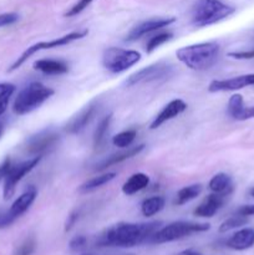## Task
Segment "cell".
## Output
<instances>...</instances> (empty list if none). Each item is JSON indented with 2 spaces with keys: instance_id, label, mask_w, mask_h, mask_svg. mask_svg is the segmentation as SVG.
Instances as JSON below:
<instances>
[{
  "instance_id": "obj_23",
  "label": "cell",
  "mask_w": 254,
  "mask_h": 255,
  "mask_svg": "<svg viewBox=\"0 0 254 255\" xmlns=\"http://www.w3.org/2000/svg\"><path fill=\"white\" fill-rule=\"evenodd\" d=\"M166 201L163 197L154 196L151 198H147L142 202L141 212L144 217H153L154 214L159 213L163 209Z\"/></svg>"
},
{
  "instance_id": "obj_10",
  "label": "cell",
  "mask_w": 254,
  "mask_h": 255,
  "mask_svg": "<svg viewBox=\"0 0 254 255\" xmlns=\"http://www.w3.org/2000/svg\"><path fill=\"white\" fill-rule=\"evenodd\" d=\"M60 141V134L54 129H42L36 134L27 138L25 151L32 156H42L56 147Z\"/></svg>"
},
{
  "instance_id": "obj_33",
  "label": "cell",
  "mask_w": 254,
  "mask_h": 255,
  "mask_svg": "<svg viewBox=\"0 0 254 255\" xmlns=\"http://www.w3.org/2000/svg\"><path fill=\"white\" fill-rule=\"evenodd\" d=\"M19 14H16V12H4V14H0V27L15 24L19 20Z\"/></svg>"
},
{
  "instance_id": "obj_12",
  "label": "cell",
  "mask_w": 254,
  "mask_h": 255,
  "mask_svg": "<svg viewBox=\"0 0 254 255\" xmlns=\"http://www.w3.org/2000/svg\"><path fill=\"white\" fill-rule=\"evenodd\" d=\"M176 21L174 17H164V19H151L147 20V21L141 22L137 26H134L131 31L128 32V35L126 36V41H136V40L141 39L142 36L147 34H151V32L157 31L159 29H163V27L168 26V25L173 24Z\"/></svg>"
},
{
  "instance_id": "obj_18",
  "label": "cell",
  "mask_w": 254,
  "mask_h": 255,
  "mask_svg": "<svg viewBox=\"0 0 254 255\" xmlns=\"http://www.w3.org/2000/svg\"><path fill=\"white\" fill-rule=\"evenodd\" d=\"M254 246V229L244 228L227 241V247L233 251H247Z\"/></svg>"
},
{
  "instance_id": "obj_19",
  "label": "cell",
  "mask_w": 254,
  "mask_h": 255,
  "mask_svg": "<svg viewBox=\"0 0 254 255\" xmlns=\"http://www.w3.org/2000/svg\"><path fill=\"white\" fill-rule=\"evenodd\" d=\"M34 69L46 75H62L69 71V65L62 60L41 59L34 62Z\"/></svg>"
},
{
  "instance_id": "obj_27",
  "label": "cell",
  "mask_w": 254,
  "mask_h": 255,
  "mask_svg": "<svg viewBox=\"0 0 254 255\" xmlns=\"http://www.w3.org/2000/svg\"><path fill=\"white\" fill-rule=\"evenodd\" d=\"M244 107H246V105H244L243 97H242V95L237 94V95H233V96L229 99L227 110H228L229 116L233 117L234 120H238Z\"/></svg>"
},
{
  "instance_id": "obj_7",
  "label": "cell",
  "mask_w": 254,
  "mask_h": 255,
  "mask_svg": "<svg viewBox=\"0 0 254 255\" xmlns=\"http://www.w3.org/2000/svg\"><path fill=\"white\" fill-rule=\"evenodd\" d=\"M89 34V30L84 29V30H77V31H72L69 32V34L64 35V36H60L56 37L54 40H50V41H40L37 44L31 45V46L27 47L21 55L16 59V61L10 66V69L7 70L9 72L14 71V70L19 69L25 61H26L29 57H31L32 55L36 54V52L42 51V50H49V49H54V47H60V46H65V45H69L70 42L72 41H76V40L82 39L85 37L86 35Z\"/></svg>"
},
{
  "instance_id": "obj_3",
  "label": "cell",
  "mask_w": 254,
  "mask_h": 255,
  "mask_svg": "<svg viewBox=\"0 0 254 255\" xmlns=\"http://www.w3.org/2000/svg\"><path fill=\"white\" fill-rule=\"evenodd\" d=\"M236 11L222 0H197L192 7V24L197 27L208 26L228 17Z\"/></svg>"
},
{
  "instance_id": "obj_16",
  "label": "cell",
  "mask_w": 254,
  "mask_h": 255,
  "mask_svg": "<svg viewBox=\"0 0 254 255\" xmlns=\"http://www.w3.org/2000/svg\"><path fill=\"white\" fill-rule=\"evenodd\" d=\"M95 114H96V105L90 104L89 106H86L84 110H81V111L67 124L66 131L71 134L80 133V132L90 124V121H91L92 117L95 116Z\"/></svg>"
},
{
  "instance_id": "obj_8",
  "label": "cell",
  "mask_w": 254,
  "mask_h": 255,
  "mask_svg": "<svg viewBox=\"0 0 254 255\" xmlns=\"http://www.w3.org/2000/svg\"><path fill=\"white\" fill-rule=\"evenodd\" d=\"M172 74H173V66L167 64V62L159 61L129 75L126 81H125V85L131 87L139 84H146V82L158 81V80L167 79Z\"/></svg>"
},
{
  "instance_id": "obj_42",
  "label": "cell",
  "mask_w": 254,
  "mask_h": 255,
  "mask_svg": "<svg viewBox=\"0 0 254 255\" xmlns=\"http://www.w3.org/2000/svg\"><path fill=\"white\" fill-rule=\"evenodd\" d=\"M2 132H4V124L0 121V138H1V136H2Z\"/></svg>"
},
{
  "instance_id": "obj_4",
  "label": "cell",
  "mask_w": 254,
  "mask_h": 255,
  "mask_svg": "<svg viewBox=\"0 0 254 255\" xmlns=\"http://www.w3.org/2000/svg\"><path fill=\"white\" fill-rule=\"evenodd\" d=\"M54 94L55 91L51 87L45 86L40 82H31L17 94L12 104V111L19 116L30 114L34 110L39 109Z\"/></svg>"
},
{
  "instance_id": "obj_6",
  "label": "cell",
  "mask_w": 254,
  "mask_h": 255,
  "mask_svg": "<svg viewBox=\"0 0 254 255\" xmlns=\"http://www.w3.org/2000/svg\"><path fill=\"white\" fill-rule=\"evenodd\" d=\"M141 60V54L136 50L107 47L102 54V65L112 74H120L136 65Z\"/></svg>"
},
{
  "instance_id": "obj_44",
  "label": "cell",
  "mask_w": 254,
  "mask_h": 255,
  "mask_svg": "<svg viewBox=\"0 0 254 255\" xmlns=\"http://www.w3.org/2000/svg\"><path fill=\"white\" fill-rule=\"evenodd\" d=\"M84 255H92V254H84Z\"/></svg>"
},
{
  "instance_id": "obj_2",
  "label": "cell",
  "mask_w": 254,
  "mask_h": 255,
  "mask_svg": "<svg viewBox=\"0 0 254 255\" xmlns=\"http://www.w3.org/2000/svg\"><path fill=\"white\" fill-rule=\"evenodd\" d=\"M176 55L177 59L191 70L203 71L211 69L218 61L221 46L214 41L201 42L181 47L177 50Z\"/></svg>"
},
{
  "instance_id": "obj_34",
  "label": "cell",
  "mask_w": 254,
  "mask_h": 255,
  "mask_svg": "<svg viewBox=\"0 0 254 255\" xmlns=\"http://www.w3.org/2000/svg\"><path fill=\"white\" fill-rule=\"evenodd\" d=\"M86 244H87L86 237L77 236V237H75L74 239H71V241H70L69 247L71 251L77 252V251H81V249H84L85 247H86Z\"/></svg>"
},
{
  "instance_id": "obj_13",
  "label": "cell",
  "mask_w": 254,
  "mask_h": 255,
  "mask_svg": "<svg viewBox=\"0 0 254 255\" xmlns=\"http://www.w3.org/2000/svg\"><path fill=\"white\" fill-rule=\"evenodd\" d=\"M187 110V104L183 101V100H172L169 104H167L166 106L162 109V111L154 117V120L152 121L149 128L156 129L158 128L159 126H162L163 124H166L169 120L174 119V117L179 116L181 114H183Z\"/></svg>"
},
{
  "instance_id": "obj_36",
  "label": "cell",
  "mask_w": 254,
  "mask_h": 255,
  "mask_svg": "<svg viewBox=\"0 0 254 255\" xmlns=\"http://www.w3.org/2000/svg\"><path fill=\"white\" fill-rule=\"evenodd\" d=\"M228 56L234 57L238 60H247V59H254V49L248 50V51H237V52H229Z\"/></svg>"
},
{
  "instance_id": "obj_14",
  "label": "cell",
  "mask_w": 254,
  "mask_h": 255,
  "mask_svg": "<svg viewBox=\"0 0 254 255\" xmlns=\"http://www.w3.org/2000/svg\"><path fill=\"white\" fill-rule=\"evenodd\" d=\"M226 197L223 194H217L212 193L194 209L193 214L196 217H201V218H211L213 217L219 209L222 208V206L226 202Z\"/></svg>"
},
{
  "instance_id": "obj_40",
  "label": "cell",
  "mask_w": 254,
  "mask_h": 255,
  "mask_svg": "<svg viewBox=\"0 0 254 255\" xmlns=\"http://www.w3.org/2000/svg\"><path fill=\"white\" fill-rule=\"evenodd\" d=\"M77 218H79V213L77 212H74V213L70 214V217L67 218V222H66V226H65V231H70V229L74 227V224L76 223Z\"/></svg>"
},
{
  "instance_id": "obj_5",
  "label": "cell",
  "mask_w": 254,
  "mask_h": 255,
  "mask_svg": "<svg viewBox=\"0 0 254 255\" xmlns=\"http://www.w3.org/2000/svg\"><path fill=\"white\" fill-rule=\"evenodd\" d=\"M211 228L208 223H193V222H174L168 226L159 228L148 242L153 244H163L188 237L194 233L207 232Z\"/></svg>"
},
{
  "instance_id": "obj_15",
  "label": "cell",
  "mask_w": 254,
  "mask_h": 255,
  "mask_svg": "<svg viewBox=\"0 0 254 255\" xmlns=\"http://www.w3.org/2000/svg\"><path fill=\"white\" fill-rule=\"evenodd\" d=\"M143 149H144V144H138V146L129 147V148H127L126 151H122V152H119V153L111 154V156H109L107 158H105L104 161H101L100 163H97L96 167H95V171H99V172L104 171V169L109 168V167L121 163V162L126 161V159H129V158H132V157L139 154L142 151H143Z\"/></svg>"
},
{
  "instance_id": "obj_29",
  "label": "cell",
  "mask_w": 254,
  "mask_h": 255,
  "mask_svg": "<svg viewBox=\"0 0 254 255\" xmlns=\"http://www.w3.org/2000/svg\"><path fill=\"white\" fill-rule=\"evenodd\" d=\"M173 37V34L172 32H161V34H157L154 36H152L151 39L147 41L146 44V52L147 54H151L153 52L157 47H159L161 45H163L164 42L169 41V40Z\"/></svg>"
},
{
  "instance_id": "obj_26",
  "label": "cell",
  "mask_w": 254,
  "mask_h": 255,
  "mask_svg": "<svg viewBox=\"0 0 254 255\" xmlns=\"http://www.w3.org/2000/svg\"><path fill=\"white\" fill-rule=\"evenodd\" d=\"M15 92V85L9 82H0V116L5 114L9 106V101Z\"/></svg>"
},
{
  "instance_id": "obj_30",
  "label": "cell",
  "mask_w": 254,
  "mask_h": 255,
  "mask_svg": "<svg viewBox=\"0 0 254 255\" xmlns=\"http://www.w3.org/2000/svg\"><path fill=\"white\" fill-rule=\"evenodd\" d=\"M248 223V217L239 216V214H236V216L231 217L227 221H224L223 223L219 227V232L221 233H226V232L232 231V229L239 228V227H243L244 224Z\"/></svg>"
},
{
  "instance_id": "obj_11",
  "label": "cell",
  "mask_w": 254,
  "mask_h": 255,
  "mask_svg": "<svg viewBox=\"0 0 254 255\" xmlns=\"http://www.w3.org/2000/svg\"><path fill=\"white\" fill-rule=\"evenodd\" d=\"M254 85V74L242 75V76L232 77L227 80H214L208 85L209 92H222V91H236L247 86Z\"/></svg>"
},
{
  "instance_id": "obj_43",
  "label": "cell",
  "mask_w": 254,
  "mask_h": 255,
  "mask_svg": "<svg viewBox=\"0 0 254 255\" xmlns=\"http://www.w3.org/2000/svg\"><path fill=\"white\" fill-rule=\"evenodd\" d=\"M251 194H252V196H253V197H254V188H253V189H252V191H251Z\"/></svg>"
},
{
  "instance_id": "obj_31",
  "label": "cell",
  "mask_w": 254,
  "mask_h": 255,
  "mask_svg": "<svg viewBox=\"0 0 254 255\" xmlns=\"http://www.w3.org/2000/svg\"><path fill=\"white\" fill-rule=\"evenodd\" d=\"M35 248H36V242L32 237L25 239L16 249L12 253V255H31L35 252Z\"/></svg>"
},
{
  "instance_id": "obj_41",
  "label": "cell",
  "mask_w": 254,
  "mask_h": 255,
  "mask_svg": "<svg viewBox=\"0 0 254 255\" xmlns=\"http://www.w3.org/2000/svg\"><path fill=\"white\" fill-rule=\"evenodd\" d=\"M177 255H203V254L199 253V252L196 251V249H186V251L179 252Z\"/></svg>"
},
{
  "instance_id": "obj_17",
  "label": "cell",
  "mask_w": 254,
  "mask_h": 255,
  "mask_svg": "<svg viewBox=\"0 0 254 255\" xmlns=\"http://www.w3.org/2000/svg\"><path fill=\"white\" fill-rule=\"evenodd\" d=\"M36 196H37L36 188H35L34 186L29 187V188H27L21 196L17 197V198L15 199L14 203L11 204V207H10L9 209L10 214H11L15 219L21 217L22 214H24L25 212L31 207V204L34 203L35 199H36Z\"/></svg>"
},
{
  "instance_id": "obj_39",
  "label": "cell",
  "mask_w": 254,
  "mask_h": 255,
  "mask_svg": "<svg viewBox=\"0 0 254 255\" xmlns=\"http://www.w3.org/2000/svg\"><path fill=\"white\" fill-rule=\"evenodd\" d=\"M253 117H254V106L253 107H244L238 120L239 121H244V120L253 119Z\"/></svg>"
},
{
  "instance_id": "obj_20",
  "label": "cell",
  "mask_w": 254,
  "mask_h": 255,
  "mask_svg": "<svg viewBox=\"0 0 254 255\" xmlns=\"http://www.w3.org/2000/svg\"><path fill=\"white\" fill-rule=\"evenodd\" d=\"M149 184V177L144 173H134L122 186V192L126 196H132L142 191Z\"/></svg>"
},
{
  "instance_id": "obj_9",
  "label": "cell",
  "mask_w": 254,
  "mask_h": 255,
  "mask_svg": "<svg viewBox=\"0 0 254 255\" xmlns=\"http://www.w3.org/2000/svg\"><path fill=\"white\" fill-rule=\"evenodd\" d=\"M42 156H35L27 161L21 162V163L12 164L9 173L4 178V198L10 199L15 193L17 183L26 176L27 173L32 171L41 161Z\"/></svg>"
},
{
  "instance_id": "obj_1",
  "label": "cell",
  "mask_w": 254,
  "mask_h": 255,
  "mask_svg": "<svg viewBox=\"0 0 254 255\" xmlns=\"http://www.w3.org/2000/svg\"><path fill=\"white\" fill-rule=\"evenodd\" d=\"M162 226L161 222L149 223H119L107 229L100 237L97 244L101 247L131 248L148 242Z\"/></svg>"
},
{
  "instance_id": "obj_24",
  "label": "cell",
  "mask_w": 254,
  "mask_h": 255,
  "mask_svg": "<svg viewBox=\"0 0 254 255\" xmlns=\"http://www.w3.org/2000/svg\"><path fill=\"white\" fill-rule=\"evenodd\" d=\"M111 120H112V115H107L106 117H104V119L100 121L99 126H97V128L95 129V134H94L95 149L101 148V147L105 144L107 133H109V127H110V124H111Z\"/></svg>"
},
{
  "instance_id": "obj_22",
  "label": "cell",
  "mask_w": 254,
  "mask_h": 255,
  "mask_svg": "<svg viewBox=\"0 0 254 255\" xmlns=\"http://www.w3.org/2000/svg\"><path fill=\"white\" fill-rule=\"evenodd\" d=\"M115 177H116V173H115V172H109V173L94 177V178L89 179V181H86L85 183H82L81 186L79 187V192L80 193H90V192L96 191V189L101 188L105 184L110 183Z\"/></svg>"
},
{
  "instance_id": "obj_21",
  "label": "cell",
  "mask_w": 254,
  "mask_h": 255,
  "mask_svg": "<svg viewBox=\"0 0 254 255\" xmlns=\"http://www.w3.org/2000/svg\"><path fill=\"white\" fill-rule=\"evenodd\" d=\"M208 186L213 193L223 194V196H229L233 191V182L231 177L226 173H217L216 176L212 177Z\"/></svg>"
},
{
  "instance_id": "obj_28",
  "label": "cell",
  "mask_w": 254,
  "mask_h": 255,
  "mask_svg": "<svg viewBox=\"0 0 254 255\" xmlns=\"http://www.w3.org/2000/svg\"><path fill=\"white\" fill-rule=\"evenodd\" d=\"M136 136V129H127V131H124L121 132V133L116 134V136L112 138V143L116 147H120V148H125V147L131 146V143L134 141Z\"/></svg>"
},
{
  "instance_id": "obj_32",
  "label": "cell",
  "mask_w": 254,
  "mask_h": 255,
  "mask_svg": "<svg viewBox=\"0 0 254 255\" xmlns=\"http://www.w3.org/2000/svg\"><path fill=\"white\" fill-rule=\"evenodd\" d=\"M92 1H94V0H79V1L74 5V6L70 7L69 11L65 12V16L71 17V16H75V15L80 14V12L84 11V10L86 9V7L89 6Z\"/></svg>"
},
{
  "instance_id": "obj_35",
  "label": "cell",
  "mask_w": 254,
  "mask_h": 255,
  "mask_svg": "<svg viewBox=\"0 0 254 255\" xmlns=\"http://www.w3.org/2000/svg\"><path fill=\"white\" fill-rule=\"evenodd\" d=\"M16 219L10 214L9 211L6 212H0V229L7 228L9 226H11Z\"/></svg>"
},
{
  "instance_id": "obj_25",
  "label": "cell",
  "mask_w": 254,
  "mask_h": 255,
  "mask_svg": "<svg viewBox=\"0 0 254 255\" xmlns=\"http://www.w3.org/2000/svg\"><path fill=\"white\" fill-rule=\"evenodd\" d=\"M202 192V186L201 184H192V186H187L184 188L179 189L178 193H177V198L174 203L177 206H183V204L188 203V202L193 201L194 198L201 194Z\"/></svg>"
},
{
  "instance_id": "obj_37",
  "label": "cell",
  "mask_w": 254,
  "mask_h": 255,
  "mask_svg": "<svg viewBox=\"0 0 254 255\" xmlns=\"http://www.w3.org/2000/svg\"><path fill=\"white\" fill-rule=\"evenodd\" d=\"M11 166H12L11 159H10V157H6V158L2 161V163L0 164V181H2V179L6 177V174L9 173Z\"/></svg>"
},
{
  "instance_id": "obj_38",
  "label": "cell",
  "mask_w": 254,
  "mask_h": 255,
  "mask_svg": "<svg viewBox=\"0 0 254 255\" xmlns=\"http://www.w3.org/2000/svg\"><path fill=\"white\" fill-rule=\"evenodd\" d=\"M236 214L243 217H252L254 216V204H248V206H242L241 208L237 211Z\"/></svg>"
}]
</instances>
